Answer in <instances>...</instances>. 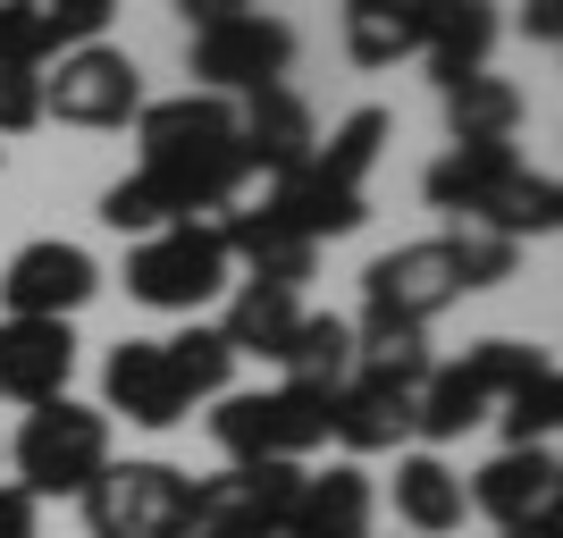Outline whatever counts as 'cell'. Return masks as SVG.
Returning <instances> with one entry per match:
<instances>
[{"label": "cell", "instance_id": "6da1fadb", "mask_svg": "<svg viewBox=\"0 0 563 538\" xmlns=\"http://www.w3.org/2000/svg\"><path fill=\"white\" fill-rule=\"evenodd\" d=\"M143 135V177L177 219H219L228 202L261 186L244 168V135H235V101L219 94H177V101H143L135 110Z\"/></svg>", "mask_w": 563, "mask_h": 538}, {"label": "cell", "instance_id": "7a4b0ae2", "mask_svg": "<svg viewBox=\"0 0 563 538\" xmlns=\"http://www.w3.org/2000/svg\"><path fill=\"white\" fill-rule=\"evenodd\" d=\"M421 194L438 211H454L463 228H488V235H505V244L555 235V219H563V186L539 177V168H521L514 143H454L446 161L421 177Z\"/></svg>", "mask_w": 563, "mask_h": 538}, {"label": "cell", "instance_id": "3957f363", "mask_svg": "<svg viewBox=\"0 0 563 538\" xmlns=\"http://www.w3.org/2000/svg\"><path fill=\"white\" fill-rule=\"evenodd\" d=\"M9 463H18L25 496H85L101 480V463H110V413H101V404H76V396L34 404L18 446H9Z\"/></svg>", "mask_w": 563, "mask_h": 538}, {"label": "cell", "instance_id": "277c9868", "mask_svg": "<svg viewBox=\"0 0 563 538\" xmlns=\"http://www.w3.org/2000/svg\"><path fill=\"white\" fill-rule=\"evenodd\" d=\"M211 438L228 463H311L329 446V404L303 387H261V396H219Z\"/></svg>", "mask_w": 563, "mask_h": 538}, {"label": "cell", "instance_id": "5b68a950", "mask_svg": "<svg viewBox=\"0 0 563 538\" xmlns=\"http://www.w3.org/2000/svg\"><path fill=\"white\" fill-rule=\"evenodd\" d=\"M228 286V244H219L211 219H186V228H161L126 253V295L152 311H202Z\"/></svg>", "mask_w": 563, "mask_h": 538}, {"label": "cell", "instance_id": "8992f818", "mask_svg": "<svg viewBox=\"0 0 563 538\" xmlns=\"http://www.w3.org/2000/svg\"><path fill=\"white\" fill-rule=\"evenodd\" d=\"M295 68V25L253 9V18H228V25H202L186 43V76L194 94H261V85H286Z\"/></svg>", "mask_w": 563, "mask_h": 538}, {"label": "cell", "instance_id": "52a82bcc", "mask_svg": "<svg viewBox=\"0 0 563 538\" xmlns=\"http://www.w3.org/2000/svg\"><path fill=\"white\" fill-rule=\"evenodd\" d=\"M303 488V463H228L219 480H194L177 538H269Z\"/></svg>", "mask_w": 563, "mask_h": 538}, {"label": "cell", "instance_id": "ba28073f", "mask_svg": "<svg viewBox=\"0 0 563 538\" xmlns=\"http://www.w3.org/2000/svg\"><path fill=\"white\" fill-rule=\"evenodd\" d=\"M186 496H194V480L177 463H161V454L101 463V480L85 488V530L93 538H177Z\"/></svg>", "mask_w": 563, "mask_h": 538}, {"label": "cell", "instance_id": "9c48e42d", "mask_svg": "<svg viewBox=\"0 0 563 538\" xmlns=\"http://www.w3.org/2000/svg\"><path fill=\"white\" fill-rule=\"evenodd\" d=\"M421 378L429 362H353V378L329 404V438L345 454H396L412 438V413H421Z\"/></svg>", "mask_w": 563, "mask_h": 538}, {"label": "cell", "instance_id": "30bf717a", "mask_svg": "<svg viewBox=\"0 0 563 538\" xmlns=\"http://www.w3.org/2000/svg\"><path fill=\"white\" fill-rule=\"evenodd\" d=\"M446 304H463V270H454L446 235L396 244L362 270V320H396V328H429Z\"/></svg>", "mask_w": 563, "mask_h": 538}, {"label": "cell", "instance_id": "8fae6325", "mask_svg": "<svg viewBox=\"0 0 563 538\" xmlns=\"http://www.w3.org/2000/svg\"><path fill=\"white\" fill-rule=\"evenodd\" d=\"M211 228H219V244H228V261H244V278H253V286L303 295V278L320 270V244L278 211V194H269V186H253L244 202H228Z\"/></svg>", "mask_w": 563, "mask_h": 538}, {"label": "cell", "instance_id": "7c38bea8", "mask_svg": "<svg viewBox=\"0 0 563 538\" xmlns=\"http://www.w3.org/2000/svg\"><path fill=\"white\" fill-rule=\"evenodd\" d=\"M143 110V68L110 43L59 51V68L43 76V118L59 127H126Z\"/></svg>", "mask_w": 563, "mask_h": 538}, {"label": "cell", "instance_id": "4fadbf2b", "mask_svg": "<svg viewBox=\"0 0 563 538\" xmlns=\"http://www.w3.org/2000/svg\"><path fill=\"white\" fill-rule=\"evenodd\" d=\"M93 295H101V261L85 253V244H68V235H43V244L9 253V270H0L9 320H68V311H85Z\"/></svg>", "mask_w": 563, "mask_h": 538}, {"label": "cell", "instance_id": "5bb4252c", "mask_svg": "<svg viewBox=\"0 0 563 538\" xmlns=\"http://www.w3.org/2000/svg\"><path fill=\"white\" fill-rule=\"evenodd\" d=\"M235 135H244V168H253L261 186H278V177H295V168L311 161L320 118H311V101L295 94V85H261V94H244V110H235Z\"/></svg>", "mask_w": 563, "mask_h": 538}, {"label": "cell", "instance_id": "9a60e30c", "mask_svg": "<svg viewBox=\"0 0 563 538\" xmlns=\"http://www.w3.org/2000/svg\"><path fill=\"white\" fill-rule=\"evenodd\" d=\"M101 413H126L135 429H177L194 413V396L177 387L161 337H126V345H110V362H101Z\"/></svg>", "mask_w": 563, "mask_h": 538}, {"label": "cell", "instance_id": "2e32d148", "mask_svg": "<svg viewBox=\"0 0 563 538\" xmlns=\"http://www.w3.org/2000/svg\"><path fill=\"white\" fill-rule=\"evenodd\" d=\"M463 496L496 521V530H514V521L555 514L563 463H555V446H505V454H488V463L471 471V488H463Z\"/></svg>", "mask_w": 563, "mask_h": 538}, {"label": "cell", "instance_id": "e0dca14e", "mask_svg": "<svg viewBox=\"0 0 563 538\" xmlns=\"http://www.w3.org/2000/svg\"><path fill=\"white\" fill-rule=\"evenodd\" d=\"M76 371V328L68 320H0V396L9 404H51L68 396Z\"/></svg>", "mask_w": 563, "mask_h": 538}, {"label": "cell", "instance_id": "ac0fdd59", "mask_svg": "<svg viewBox=\"0 0 563 538\" xmlns=\"http://www.w3.org/2000/svg\"><path fill=\"white\" fill-rule=\"evenodd\" d=\"M412 18H421V51H429L438 94H446V85H463V76H488L496 0H412Z\"/></svg>", "mask_w": 563, "mask_h": 538}, {"label": "cell", "instance_id": "d6986e66", "mask_svg": "<svg viewBox=\"0 0 563 538\" xmlns=\"http://www.w3.org/2000/svg\"><path fill=\"white\" fill-rule=\"evenodd\" d=\"M371 514H378V488L362 463H329V471H303V488L286 505V521L303 538H371Z\"/></svg>", "mask_w": 563, "mask_h": 538}, {"label": "cell", "instance_id": "ffe728a7", "mask_svg": "<svg viewBox=\"0 0 563 538\" xmlns=\"http://www.w3.org/2000/svg\"><path fill=\"white\" fill-rule=\"evenodd\" d=\"M471 496H463V471L446 454H396V521L404 538H446L463 530Z\"/></svg>", "mask_w": 563, "mask_h": 538}, {"label": "cell", "instance_id": "44dd1931", "mask_svg": "<svg viewBox=\"0 0 563 538\" xmlns=\"http://www.w3.org/2000/svg\"><path fill=\"white\" fill-rule=\"evenodd\" d=\"M496 413V396H488V378H479V362H429V378H421V413H412V438H429V446H446V438H463V429H479Z\"/></svg>", "mask_w": 563, "mask_h": 538}, {"label": "cell", "instance_id": "7402d4cb", "mask_svg": "<svg viewBox=\"0 0 563 538\" xmlns=\"http://www.w3.org/2000/svg\"><path fill=\"white\" fill-rule=\"evenodd\" d=\"M278 362H286V387L336 404V387L353 378V320H336V311H303Z\"/></svg>", "mask_w": 563, "mask_h": 538}, {"label": "cell", "instance_id": "603a6c76", "mask_svg": "<svg viewBox=\"0 0 563 538\" xmlns=\"http://www.w3.org/2000/svg\"><path fill=\"white\" fill-rule=\"evenodd\" d=\"M295 320H303V304L286 295V286H235V304H228V320H219V337H228V353L244 362V353H261V362H278L286 353V337H295Z\"/></svg>", "mask_w": 563, "mask_h": 538}, {"label": "cell", "instance_id": "cb8c5ba5", "mask_svg": "<svg viewBox=\"0 0 563 538\" xmlns=\"http://www.w3.org/2000/svg\"><path fill=\"white\" fill-rule=\"evenodd\" d=\"M387 135H396V118H387V110H353L329 143H311V161H303V168L320 177V186L362 194V186H371V168H378V152H387Z\"/></svg>", "mask_w": 563, "mask_h": 538}, {"label": "cell", "instance_id": "d4e9b609", "mask_svg": "<svg viewBox=\"0 0 563 538\" xmlns=\"http://www.w3.org/2000/svg\"><path fill=\"white\" fill-rule=\"evenodd\" d=\"M345 51L353 68H396L421 51V18L412 0H345Z\"/></svg>", "mask_w": 563, "mask_h": 538}, {"label": "cell", "instance_id": "484cf974", "mask_svg": "<svg viewBox=\"0 0 563 538\" xmlns=\"http://www.w3.org/2000/svg\"><path fill=\"white\" fill-rule=\"evenodd\" d=\"M514 127H521V94L505 76H463V85H446V135L454 143H514Z\"/></svg>", "mask_w": 563, "mask_h": 538}, {"label": "cell", "instance_id": "4316f807", "mask_svg": "<svg viewBox=\"0 0 563 538\" xmlns=\"http://www.w3.org/2000/svg\"><path fill=\"white\" fill-rule=\"evenodd\" d=\"M161 353H168V371H177V387H186L194 404L202 396H228V378H235V353H228V337L219 328H177V337H161Z\"/></svg>", "mask_w": 563, "mask_h": 538}, {"label": "cell", "instance_id": "83f0119b", "mask_svg": "<svg viewBox=\"0 0 563 538\" xmlns=\"http://www.w3.org/2000/svg\"><path fill=\"white\" fill-rule=\"evenodd\" d=\"M496 421H505V446H555V421H563V371H530L514 396L496 404Z\"/></svg>", "mask_w": 563, "mask_h": 538}, {"label": "cell", "instance_id": "f1b7e54d", "mask_svg": "<svg viewBox=\"0 0 563 538\" xmlns=\"http://www.w3.org/2000/svg\"><path fill=\"white\" fill-rule=\"evenodd\" d=\"M101 228H118V235H135V244H143V235H161V228H186V219L168 211L161 194H152V177L135 168V177H118V186L101 194Z\"/></svg>", "mask_w": 563, "mask_h": 538}, {"label": "cell", "instance_id": "f546056e", "mask_svg": "<svg viewBox=\"0 0 563 538\" xmlns=\"http://www.w3.org/2000/svg\"><path fill=\"white\" fill-rule=\"evenodd\" d=\"M446 244H454V270H463V295L505 286V278L521 270V244H505V235H488V228H454Z\"/></svg>", "mask_w": 563, "mask_h": 538}, {"label": "cell", "instance_id": "4dcf8cb0", "mask_svg": "<svg viewBox=\"0 0 563 538\" xmlns=\"http://www.w3.org/2000/svg\"><path fill=\"white\" fill-rule=\"evenodd\" d=\"M43 127V68L34 59H0V135Z\"/></svg>", "mask_w": 563, "mask_h": 538}, {"label": "cell", "instance_id": "1f68e13d", "mask_svg": "<svg viewBox=\"0 0 563 538\" xmlns=\"http://www.w3.org/2000/svg\"><path fill=\"white\" fill-rule=\"evenodd\" d=\"M0 538H43V496H25L18 480H0Z\"/></svg>", "mask_w": 563, "mask_h": 538}, {"label": "cell", "instance_id": "d6a6232c", "mask_svg": "<svg viewBox=\"0 0 563 538\" xmlns=\"http://www.w3.org/2000/svg\"><path fill=\"white\" fill-rule=\"evenodd\" d=\"M253 9H269V0H177V18L202 34V25H228V18H253Z\"/></svg>", "mask_w": 563, "mask_h": 538}, {"label": "cell", "instance_id": "836d02e7", "mask_svg": "<svg viewBox=\"0 0 563 538\" xmlns=\"http://www.w3.org/2000/svg\"><path fill=\"white\" fill-rule=\"evenodd\" d=\"M521 34L530 43H563V0H521Z\"/></svg>", "mask_w": 563, "mask_h": 538}, {"label": "cell", "instance_id": "e575fe53", "mask_svg": "<svg viewBox=\"0 0 563 538\" xmlns=\"http://www.w3.org/2000/svg\"><path fill=\"white\" fill-rule=\"evenodd\" d=\"M496 538H563V514H539V521H514V530H496Z\"/></svg>", "mask_w": 563, "mask_h": 538}, {"label": "cell", "instance_id": "d590c367", "mask_svg": "<svg viewBox=\"0 0 563 538\" xmlns=\"http://www.w3.org/2000/svg\"><path fill=\"white\" fill-rule=\"evenodd\" d=\"M269 538H303V530H295V521H278V530H269Z\"/></svg>", "mask_w": 563, "mask_h": 538}]
</instances>
